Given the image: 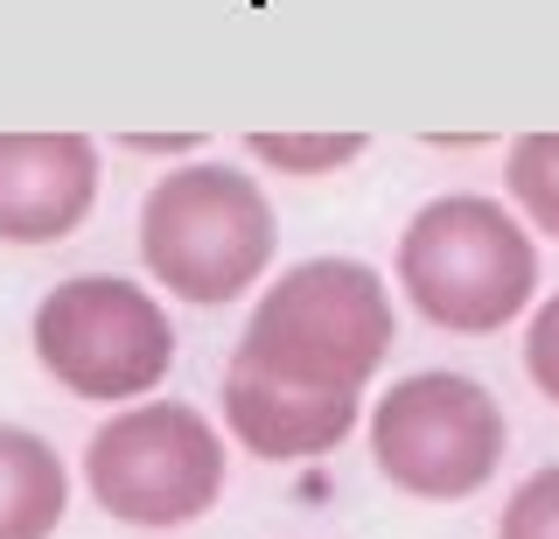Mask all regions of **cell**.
Instances as JSON below:
<instances>
[{
	"instance_id": "cell-9",
	"label": "cell",
	"mask_w": 559,
	"mask_h": 539,
	"mask_svg": "<svg viewBox=\"0 0 559 539\" xmlns=\"http://www.w3.org/2000/svg\"><path fill=\"white\" fill-rule=\"evenodd\" d=\"M70 512L63 456L28 427L0 421V539H49Z\"/></svg>"
},
{
	"instance_id": "cell-13",
	"label": "cell",
	"mask_w": 559,
	"mask_h": 539,
	"mask_svg": "<svg viewBox=\"0 0 559 539\" xmlns=\"http://www.w3.org/2000/svg\"><path fill=\"white\" fill-rule=\"evenodd\" d=\"M524 372H532V386L559 399V294L532 316V337H524Z\"/></svg>"
},
{
	"instance_id": "cell-10",
	"label": "cell",
	"mask_w": 559,
	"mask_h": 539,
	"mask_svg": "<svg viewBox=\"0 0 559 539\" xmlns=\"http://www.w3.org/2000/svg\"><path fill=\"white\" fill-rule=\"evenodd\" d=\"M503 183H511L518 211L532 218L538 232L559 238V133H524V141H511Z\"/></svg>"
},
{
	"instance_id": "cell-12",
	"label": "cell",
	"mask_w": 559,
	"mask_h": 539,
	"mask_svg": "<svg viewBox=\"0 0 559 539\" xmlns=\"http://www.w3.org/2000/svg\"><path fill=\"white\" fill-rule=\"evenodd\" d=\"M497 539H559V462L524 477L497 518Z\"/></svg>"
},
{
	"instance_id": "cell-7",
	"label": "cell",
	"mask_w": 559,
	"mask_h": 539,
	"mask_svg": "<svg viewBox=\"0 0 559 539\" xmlns=\"http://www.w3.org/2000/svg\"><path fill=\"white\" fill-rule=\"evenodd\" d=\"M98 197V148L84 133H0V238L49 246L84 224Z\"/></svg>"
},
{
	"instance_id": "cell-1",
	"label": "cell",
	"mask_w": 559,
	"mask_h": 539,
	"mask_svg": "<svg viewBox=\"0 0 559 539\" xmlns=\"http://www.w3.org/2000/svg\"><path fill=\"white\" fill-rule=\"evenodd\" d=\"M392 337V294L364 259H301L259 294L231 364L301 392H364Z\"/></svg>"
},
{
	"instance_id": "cell-3",
	"label": "cell",
	"mask_w": 559,
	"mask_h": 539,
	"mask_svg": "<svg viewBox=\"0 0 559 539\" xmlns=\"http://www.w3.org/2000/svg\"><path fill=\"white\" fill-rule=\"evenodd\" d=\"M399 288L427 323L489 337L524 316L538 288V253L497 197H433L399 238Z\"/></svg>"
},
{
	"instance_id": "cell-6",
	"label": "cell",
	"mask_w": 559,
	"mask_h": 539,
	"mask_svg": "<svg viewBox=\"0 0 559 539\" xmlns=\"http://www.w3.org/2000/svg\"><path fill=\"white\" fill-rule=\"evenodd\" d=\"M378 477L406 497H468L503 462V407L462 372H413L371 413Z\"/></svg>"
},
{
	"instance_id": "cell-2",
	"label": "cell",
	"mask_w": 559,
	"mask_h": 539,
	"mask_svg": "<svg viewBox=\"0 0 559 539\" xmlns=\"http://www.w3.org/2000/svg\"><path fill=\"white\" fill-rule=\"evenodd\" d=\"M280 224L252 176L231 162H189L162 176L140 203V259L168 294L197 308L238 302L273 267Z\"/></svg>"
},
{
	"instance_id": "cell-8",
	"label": "cell",
	"mask_w": 559,
	"mask_h": 539,
	"mask_svg": "<svg viewBox=\"0 0 559 539\" xmlns=\"http://www.w3.org/2000/svg\"><path fill=\"white\" fill-rule=\"evenodd\" d=\"M224 427L238 434V448H252L266 462H301L336 448L357 427V392H301L231 364L224 372Z\"/></svg>"
},
{
	"instance_id": "cell-4",
	"label": "cell",
	"mask_w": 559,
	"mask_h": 539,
	"mask_svg": "<svg viewBox=\"0 0 559 539\" xmlns=\"http://www.w3.org/2000/svg\"><path fill=\"white\" fill-rule=\"evenodd\" d=\"M84 483L112 518L175 532L224 497V442L197 407L147 399V407L112 413L84 442Z\"/></svg>"
},
{
	"instance_id": "cell-5",
	"label": "cell",
	"mask_w": 559,
	"mask_h": 539,
	"mask_svg": "<svg viewBox=\"0 0 559 539\" xmlns=\"http://www.w3.org/2000/svg\"><path fill=\"white\" fill-rule=\"evenodd\" d=\"M35 358L78 399H140L168 378L175 329L147 288L119 273H78L35 308Z\"/></svg>"
},
{
	"instance_id": "cell-11",
	"label": "cell",
	"mask_w": 559,
	"mask_h": 539,
	"mask_svg": "<svg viewBox=\"0 0 559 539\" xmlns=\"http://www.w3.org/2000/svg\"><path fill=\"white\" fill-rule=\"evenodd\" d=\"M252 154L280 176H329L364 154V133H252Z\"/></svg>"
}]
</instances>
